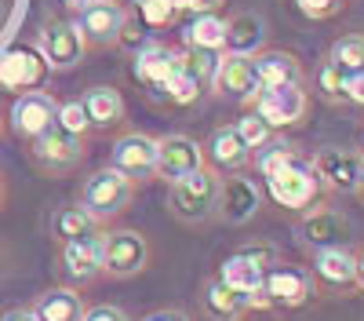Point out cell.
<instances>
[{
  "label": "cell",
  "instance_id": "1",
  "mask_svg": "<svg viewBox=\"0 0 364 321\" xmlns=\"http://www.w3.org/2000/svg\"><path fill=\"white\" fill-rule=\"evenodd\" d=\"M219 172L215 168H197L193 175H186V179L171 183L168 190V209L178 223H208L211 216H215L219 209Z\"/></svg>",
  "mask_w": 364,
  "mask_h": 321
},
{
  "label": "cell",
  "instance_id": "2",
  "mask_svg": "<svg viewBox=\"0 0 364 321\" xmlns=\"http://www.w3.org/2000/svg\"><path fill=\"white\" fill-rule=\"evenodd\" d=\"M135 197V183L128 179V175H120L117 168H99V172H91L84 186H80V204L95 216L99 223L106 219H117L120 212L132 204Z\"/></svg>",
  "mask_w": 364,
  "mask_h": 321
},
{
  "label": "cell",
  "instance_id": "3",
  "mask_svg": "<svg viewBox=\"0 0 364 321\" xmlns=\"http://www.w3.org/2000/svg\"><path fill=\"white\" fill-rule=\"evenodd\" d=\"M29 150H33V161L41 172L66 175L70 168L84 161V135H73V132H63L58 125H51L37 139H29Z\"/></svg>",
  "mask_w": 364,
  "mask_h": 321
},
{
  "label": "cell",
  "instance_id": "4",
  "mask_svg": "<svg viewBox=\"0 0 364 321\" xmlns=\"http://www.w3.org/2000/svg\"><path fill=\"white\" fill-rule=\"evenodd\" d=\"M124 22H128V11L117 0H91L77 15V29L87 48H113L124 37Z\"/></svg>",
  "mask_w": 364,
  "mask_h": 321
},
{
  "label": "cell",
  "instance_id": "5",
  "mask_svg": "<svg viewBox=\"0 0 364 321\" xmlns=\"http://www.w3.org/2000/svg\"><path fill=\"white\" fill-rule=\"evenodd\" d=\"M255 102V113L262 117V121L269 128H291L299 125L302 117H306V88L299 84H277V88H259V95L252 99Z\"/></svg>",
  "mask_w": 364,
  "mask_h": 321
},
{
  "label": "cell",
  "instance_id": "6",
  "mask_svg": "<svg viewBox=\"0 0 364 321\" xmlns=\"http://www.w3.org/2000/svg\"><path fill=\"white\" fill-rule=\"evenodd\" d=\"M149 259V245L139 230H109L102 233V274L135 278Z\"/></svg>",
  "mask_w": 364,
  "mask_h": 321
},
{
  "label": "cell",
  "instance_id": "7",
  "mask_svg": "<svg viewBox=\"0 0 364 321\" xmlns=\"http://www.w3.org/2000/svg\"><path fill=\"white\" fill-rule=\"evenodd\" d=\"M51 73V66L44 63L41 48H26V44H15L0 55V88L4 92H37L44 84V77Z\"/></svg>",
  "mask_w": 364,
  "mask_h": 321
},
{
  "label": "cell",
  "instance_id": "8",
  "mask_svg": "<svg viewBox=\"0 0 364 321\" xmlns=\"http://www.w3.org/2000/svg\"><path fill=\"white\" fill-rule=\"evenodd\" d=\"M317 186H321V179H317L314 164L302 161V157H295L288 168H281L277 175L266 179L269 197L277 201L281 209H306V204L317 197Z\"/></svg>",
  "mask_w": 364,
  "mask_h": 321
},
{
  "label": "cell",
  "instance_id": "9",
  "mask_svg": "<svg viewBox=\"0 0 364 321\" xmlns=\"http://www.w3.org/2000/svg\"><path fill=\"white\" fill-rule=\"evenodd\" d=\"M109 168H117L120 175H128L132 183H146L157 175V139H149L142 132H128L113 142L109 154Z\"/></svg>",
  "mask_w": 364,
  "mask_h": 321
},
{
  "label": "cell",
  "instance_id": "10",
  "mask_svg": "<svg viewBox=\"0 0 364 321\" xmlns=\"http://www.w3.org/2000/svg\"><path fill=\"white\" fill-rule=\"evenodd\" d=\"M84 51H87V44L80 37L77 22H70V19L44 22V29H41V55H44V63L51 70H73L84 58Z\"/></svg>",
  "mask_w": 364,
  "mask_h": 321
},
{
  "label": "cell",
  "instance_id": "11",
  "mask_svg": "<svg viewBox=\"0 0 364 321\" xmlns=\"http://www.w3.org/2000/svg\"><path fill=\"white\" fill-rule=\"evenodd\" d=\"M204 168V146L193 142L190 135H164L157 139V179L168 186Z\"/></svg>",
  "mask_w": 364,
  "mask_h": 321
},
{
  "label": "cell",
  "instance_id": "12",
  "mask_svg": "<svg viewBox=\"0 0 364 321\" xmlns=\"http://www.w3.org/2000/svg\"><path fill=\"white\" fill-rule=\"evenodd\" d=\"M58 274L66 285H87L102 274V233L58 245Z\"/></svg>",
  "mask_w": 364,
  "mask_h": 321
},
{
  "label": "cell",
  "instance_id": "13",
  "mask_svg": "<svg viewBox=\"0 0 364 321\" xmlns=\"http://www.w3.org/2000/svg\"><path fill=\"white\" fill-rule=\"evenodd\" d=\"M252 161V146L240 139V132L233 125H223L208 135L204 142V164L215 172H245Z\"/></svg>",
  "mask_w": 364,
  "mask_h": 321
},
{
  "label": "cell",
  "instance_id": "14",
  "mask_svg": "<svg viewBox=\"0 0 364 321\" xmlns=\"http://www.w3.org/2000/svg\"><path fill=\"white\" fill-rule=\"evenodd\" d=\"M58 102L48 92H22L11 106V128L26 139H37L41 132H48L55 125Z\"/></svg>",
  "mask_w": 364,
  "mask_h": 321
},
{
  "label": "cell",
  "instance_id": "15",
  "mask_svg": "<svg viewBox=\"0 0 364 321\" xmlns=\"http://www.w3.org/2000/svg\"><path fill=\"white\" fill-rule=\"evenodd\" d=\"M314 172H317V179L331 190H339V194H350V190H360V168L364 161L350 150H321L314 161Z\"/></svg>",
  "mask_w": 364,
  "mask_h": 321
},
{
  "label": "cell",
  "instance_id": "16",
  "mask_svg": "<svg viewBox=\"0 0 364 321\" xmlns=\"http://www.w3.org/2000/svg\"><path fill=\"white\" fill-rule=\"evenodd\" d=\"M259 204H262V194L252 179H245V175H233V179H223L219 186V209L215 216L223 223H248L255 212H259Z\"/></svg>",
  "mask_w": 364,
  "mask_h": 321
},
{
  "label": "cell",
  "instance_id": "17",
  "mask_svg": "<svg viewBox=\"0 0 364 321\" xmlns=\"http://www.w3.org/2000/svg\"><path fill=\"white\" fill-rule=\"evenodd\" d=\"M211 88L219 95H230V99H255L259 95V77H255V63L248 55H223V63L211 77Z\"/></svg>",
  "mask_w": 364,
  "mask_h": 321
},
{
  "label": "cell",
  "instance_id": "18",
  "mask_svg": "<svg viewBox=\"0 0 364 321\" xmlns=\"http://www.w3.org/2000/svg\"><path fill=\"white\" fill-rule=\"evenodd\" d=\"M266 44V19L259 11H240L233 19H226V55H248L255 58Z\"/></svg>",
  "mask_w": 364,
  "mask_h": 321
},
{
  "label": "cell",
  "instance_id": "19",
  "mask_svg": "<svg viewBox=\"0 0 364 321\" xmlns=\"http://www.w3.org/2000/svg\"><path fill=\"white\" fill-rule=\"evenodd\" d=\"M266 296H269V307H302L310 300V278L295 270V267H269L266 270Z\"/></svg>",
  "mask_w": 364,
  "mask_h": 321
},
{
  "label": "cell",
  "instance_id": "20",
  "mask_svg": "<svg viewBox=\"0 0 364 321\" xmlns=\"http://www.w3.org/2000/svg\"><path fill=\"white\" fill-rule=\"evenodd\" d=\"M346 233H350V223H346L339 212H331V209H317V212H310L306 219L299 223V241L310 245V248H317V252L343 245Z\"/></svg>",
  "mask_w": 364,
  "mask_h": 321
},
{
  "label": "cell",
  "instance_id": "21",
  "mask_svg": "<svg viewBox=\"0 0 364 321\" xmlns=\"http://www.w3.org/2000/svg\"><path fill=\"white\" fill-rule=\"evenodd\" d=\"M200 307H204V314L211 317V321H240L248 310H252V303H248V292H237V288H230L226 281H208L204 288H200Z\"/></svg>",
  "mask_w": 364,
  "mask_h": 321
},
{
  "label": "cell",
  "instance_id": "22",
  "mask_svg": "<svg viewBox=\"0 0 364 321\" xmlns=\"http://www.w3.org/2000/svg\"><path fill=\"white\" fill-rule=\"evenodd\" d=\"M37 314V321H80L84 317V300L77 296L73 285H55L41 292L37 303L29 307Z\"/></svg>",
  "mask_w": 364,
  "mask_h": 321
},
{
  "label": "cell",
  "instance_id": "23",
  "mask_svg": "<svg viewBox=\"0 0 364 321\" xmlns=\"http://www.w3.org/2000/svg\"><path fill=\"white\" fill-rule=\"evenodd\" d=\"M182 55L164 48V44H146L139 55H135V77L146 84V88H164V80L178 70Z\"/></svg>",
  "mask_w": 364,
  "mask_h": 321
},
{
  "label": "cell",
  "instance_id": "24",
  "mask_svg": "<svg viewBox=\"0 0 364 321\" xmlns=\"http://www.w3.org/2000/svg\"><path fill=\"white\" fill-rule=\"evenodd\" d=\"M314 270L331 288H357V256H350L343 245L321 248L317 259H314Z\"/></svg>",
  "mask_w": 364,
  "mask_h": 321
},
{
  "label": "cell",
  "instance_id": "25",
  "mask_svg": "<svg viewBox=\"0 0 364 321\" xmlns=\"http://www.w3.org/2000/svg\"><path fill=\"white\" fill-rule=\"evenodd\" d=\"M84 102V113H87V121L91 128H113L124 121V99H120L117 88L102 84V88H87V92L80 95Z\"/></svg>",
  "mask_w": 364,
  "mask_h": 321
},
{
  "label": "cell",
  "instance_id": "26",
  "mask_svg": "<svg viewBox=\"0 0 364 321\" xmlns=\"http://www.w3.org/2000/svg\"><path fill=\"white\" fill-rule=\"evenodd\" d=\"M252 63H255L259 88H277V84H299L302 80V66L291 51H259Z\"/></svg>",
  "mask_w": 364,
  "mask_h": 321
},
{
  "label": "cell",
  "instance_id": "27",
  "mask_svg": "<svg viewBox=\"0 0 364 321\" xmlns=\"http://www.w3.org/2000/svg\"><path fill=\"white\" fill-rule=\"evenodd\" d=\"M51 233H55V241H58V245L80 241V238H91V233H99V219L77 201V204H70V209H58V212L51 216Z\"/></svg>",
  "mask_w": 364,
  "mask_h": 321
},
{
  "label": "cell",
  "instance_id": "28",
  "mask_svg": "<svg viewBox=\"0 0 364 321\" xmlns=\"http://www.w3.org/2000/svg\"><path fill=\"white\" fill-rule=\"evenodd\" d=\"M219 281H226L237 292H255L266 281V267H262L259 259H252L248 252H233L219 267Z\"/></svg>",
  "mask_w": 364,
  "mask_h": 321
},
{
  "label": "cell",
  "instance_id": "29",
  "mask_svg": "<svg viewBox=\"0 0 364 321\" xmlns=\"http://www.w3.org/2000/svg\"><path fill=\"white\" fill-rule=\"evenodd\" d=\"M223 44H226V19H219V11L193 15V22H190V29H186V48L223 51Z\"/></svg>",
  "mask_w": 364,
  "mask_h": 321
},
{
  "label": "cell",
  "instance_id": "30",
  "mask_svg": "<svg viewBox=\"0 0 364 321\" xmlns=\"http://www.w3.org/2000/svg\"><path fill=\"white\" fill-rule=\"evenodd\" d=\"M161 92L175 102V106H193L204 92H208V80H200L186 63H178V70L164 80V88H161Z\"/></svg>",
  "mask_w": 364,
  "mask_h": 321
},
{
  "label": "cell",
  "instance_id": "31",
  "mask_svg": "<svg viewBox=\"0 0 364 321\" xmlns=\"http://www.w3.org/2000/svg\"><path fill=\"white\" fill-rule=\"evenodd\" d=\"M328 58H331V63H336L343 73H357V70H364V37H360V33L339 37L336 44H331Z\"/></svg>",
  "mask_w": 364,
  "mask_h": 321
},
{
  "label": "cell",
  "instance_id": "32",
  "mask_svg": "<svg viewBox=\"0 0 364 321\" xmlns=\"http://www.w3.org/2000/svg\"><path fill=\"white\" fill-rule=\"evenodd\" d=\"M295 157H299V154L291 150L288 142H281V139H269L266 146H259V154H255V168L262 172V179H269V175H277L281 168H288Z\"/></svg>",
  "mask_w": 364,
  "mask_h": 321
},
{
  "label": "cell",
  "instance_id": "33",
  "mask_svg": "<svg viewBox=\"0 0 364 321\" xmlns=\"http://www.w3.org/2000/svg\"><path fill=\"white\" fill-rule=\"evenodd\" d=\"M343 84H346V73H343L336 63H331V58H324L321 70H317V92H321L328 102H346Z\"/></svg>",
  "mask_w": 364,
  "mask_h": 321
},
{
  "label": "cell",
  "instance_id": "34",
  "mask_svg": "<svg viewBox=\"0 0 364 321\" xmlns=\"http://www.w3.org/2000/svg\"><path fill=\"white\" fill-rule=\"evenodd\" d=\"M55 125L63 132H73V135H84L91 128L87 113H84V102L80 99H70V102H58V113H55Z\"/></svg>",
  "mask_w": 364,
  "mask_h": 321
},
{
  "label": "cell",
  "instance_id": "35",
  "mask_svg": "<svg viewBox=\"0 0 364 321\" xmlns=\"http://www.w3.org/2000/svg\"><path fill=\"white\" fill-rule=\"evenodd\" d=\"M200 80L211 84V77H215L219 63H223V51H204V48H186V58H182Z\"/></svg>",
  "mask_w": 364,
  "mask_h": 321
},
{
  "label": "cell",
  "instance_id": "36",
  "mask_svg": "<svg viewBox=\"0 0 364 321\" xmlns=\"http://www.w3.org/2000/svg\"><path fill=\"white\" fill-rule=\"evenodd\" d=\"M175 4L171 0H139V15H142V22L149 26V29H164V26H171V19H175Z\"/></svg>",
  "mask_w": 364,
  "mask_h": 321
},
{
  "label": "cell",
  "instance_id": "37",
  "mask_svg": "<svg viewBox=\"0 0 364 321\" xmlns=\"http://www.w3.org/2000/svg\"><path fill=\"white\" fill-rule=\"evenodd\" d=\"M237 132H240V139H245L248 146H252V150H259V146H266L269 142V135H273V128L262 121V117L259 113H248V117H240V121L233 125Z\"/></svg>",
  "mask_w": 364,
  "mask_h": 321
},
{
  "label": "cell",
  "instance_id": "38",
  "mask_svg": "<svg viewBox=\"0 0 364 321\" xmlns=\"http://www.w3.org/2000/svg\"><path fill=\"white\" fill-rule=\"evenodd\" d=\"M295 4L306 19H331L339 11V0H295Z\"/></svg>",
  "mask_w": 364,
  "mask_h": 321
},
{
  "label": "cell",
  "instance_id": "39",
  "mask_svg": "<svg viewBox=\"0 0 364 321\" xmlns=\"http://www.w3.org/2000/svg\"><path fill=\"white\" fill-rule=\"evenodd\" d=\"M80 321H128V314L113 303H95V307H84Z\"/></svg>",
  "mask_w": 364,
  "mask_h": 321
},
{
  "label": "cell",
  "instance_id": "40",
  "mask_svg": "<svg viewBox=\"0 0 364 321\" xmlns=\"http://www.w3.org/2000/svg\"><path fill=\"white\" fill-rule=\"evenodd\" d=\"M343 92H346V102H353V106H364V70H357V73H346Z\"/></svg>",
  "mask_w": 364,
  "mask_h": 321
},
{
  "label": "cell",
  "instance_id": "41",
  "mask_svg": "<svg viewBox=\"0 0 364 321\" xmlns=\"http://www.w3.org/2000/svg\"><path fill=\"white\" fill-rule=\"evenodd\" d=\"M226 4V0H182V8L193 11V15H211V11H219Z\"/></svg>",
  "mask_w": 364,
  "mask_h": 321
},
{
  "label": "cell",
  "instance_id": "42",
  "mask_svg": "<svg viewBox=\"0 0 364 321\" xmlns=\"http://www.w3.org/2000/svg\"><path fill=\"white\" fill-rule=\"evenodd\" d=\"M142 321H190L182 310H175V307H164V310H154V314H146Z\"/></svg>",
  "mask_w": 364,
  "mask_h": 321
},
{
  "label": "cell",
  "instance_id": "43",
  "mask_svg": "<svg viewBox=\"0 0 364 321\" xmlns=\"http://www.w3.org/2000/svg\"><path fill=\"white\" fill-rule=\"evenodd\" d=\"M0 321H37V314L29 310V307H11V310L0 314Z\"/></svg>",
  "mask_w": 364,
  "mask_h": 321
},
{
  "label": "cell",
  "instance_id": "44",
  "mask_svg": "<svg viewBox=\"0 0 364 321\" xmlns=\"http://www.w3.org/2000/svg\"><path fill=\"white\" fill-rule=\"evenodd\" d=\"M357 285H360V288H364V256H360V259H357Z\"/></svg>",
  "mask_w": 364,
  "mask_h": 321
},
{
  "label": "cell",
  "instance_id": "45",
  "mask_svg": "<svg viewBox=\"0 0 364 321\" xmlns=\"http://www.w3.org/2000/svg\"><path fill=\"white\" fill-rule=\"evenodd\" d=\"M73 4H77V8H84V4H91V0H73Z\"/></svg>",
  "mask_w": 364,
  "mask_h": 321
},
{
  "label": "cell",
  "instance_id": "46",
  "mask_svg": "<svg viewBox=\"0 0 364 321\" xmlns=\"http://www.w3.org/2000/svg\"><path fill=\"white\" fill-rule=\"evenodd\" d=\"M0 274H4V256H0Z\"/></svg>",
  "mask_w": 364,
  "mask_h": 321
},
{
  "label": "cell",
  "instance_id": "47",
  "mask_svg": "<svg viewBox=\"0 0 364 321\" xmlns=\"http://www.w3.org/2000/svg\"><path fill=\"white\" fill-rule=\"evenodd\" d=\"M360 190H364V168H360Z\"/></svg>",
  "mask_w": 364,
  "mask_h": 321
},
{
  "label": "cell",
  "instance_id": "48",
  "mask_svg": "<svg viewBox=\"0 0 364 321\" xmlns=\"http://www.w3.org/2000/svg\"><path fill=\"white\" fill-rule=\"evenodd\" d=\"M0 22H4V4H0Z\"/></svg>",
  "mask_w": 364,
  "mask_h": 321
},
{
  "label": "cell",
  "instance_id": "49",
  "mask_svg": "<svg viewBox=\"0 0 364 321\" xmlns=\"http://www.w3.org/2000/svg\"><path fill=\"white\" fill-rule=\"evenodd\" d=\"M0 201H4V183H0Z\"/></svg>",
  "mask_w": 364,
  "mask_h": 321
},
{
  "label": "cell",
  "instance_id": "50",
  "mask_svg": "<svg viewBox=\"0 0 364 321\" xmlns=\"http://www.w3.org/2000/svg\"><path fill=\"white\" fill-rule=\"evenodd\" d=\"M360 146H364V135H360Z\"/></svg>",
  "mask_w": 364,
  "mask_h": 321
},
{
  "label": "cell",
  "instance_id": "51",
  "mask_svg": "<svg viewBox=\"0 0 364 321\" xmlns=\"http://www.w3.org/2000/svg\"><path fill=\"white\" fill-rule=\"evenodd\" d=\"M0 125H4V121H0Z\"/></svg>",
  "mask_w": 364,
  "mask_h": 321
}]
</instances>
